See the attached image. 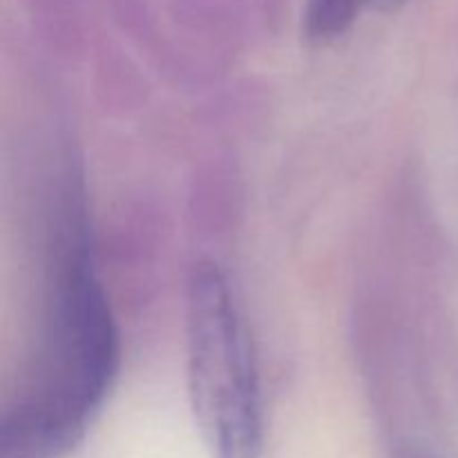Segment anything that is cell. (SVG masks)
<instances>
[{
	"label": "cell",
	"instance_id": "3957f363",
	"mask_svg": "<svg viewBox=\"0 0 458 458\" xmlns=\"http://www.w3.org/2000/svg\"><path fill=\"white\" fill-rule=\"evenodd\" d=\"M407 0H307L302 31L311 45H331L343 38L367 7L383 12L398 9Z\"/></svg>",
	"mask_w": 458,
	"mask_h": 458
},
{
	"label": "cell",
	"instance_id": "7a4b0ae2",
	"mask_svg": "<svg viewBox=\"0 0 458 458\" xmlns=\"http://www.w3.org/2000/svg\"><path fill=\"white\" fill-rule=\"evenodd\" d=\"M188 394L213 458H259L262 394L253 340L235 291L215 262L195 264L186 295Z\"/></svg>",
	"mask_w": 458,
	"mask_h": 458
},
{
	"label": "cell",
	"instance_id": "6da1fadb",
	"mask_svg": "<svg viewBox=\"0 0 458 458\" xmlns=\"http://www.w3.org/2000/svg\"><path fill=\"white\" fill-rule=\"evenodd\" d=\"M114 318L88 255L67 258L54 289L40 387L4 419L0 458H61L83 438L114 380Z\"/></svg>",
	"mask_w": 458,
	"mask_h": 458
}]
</instances>
